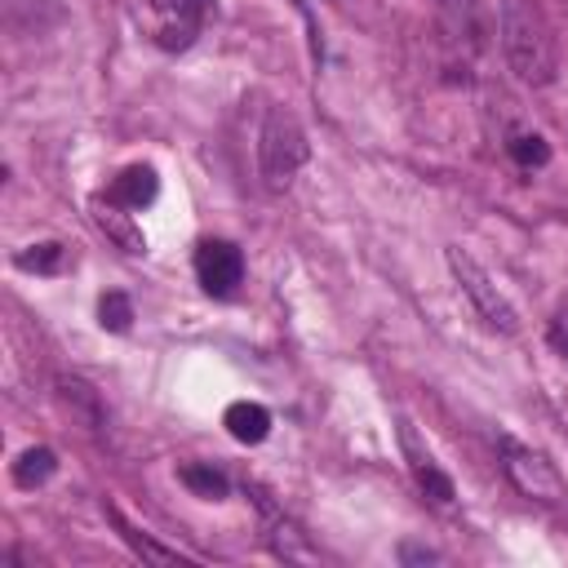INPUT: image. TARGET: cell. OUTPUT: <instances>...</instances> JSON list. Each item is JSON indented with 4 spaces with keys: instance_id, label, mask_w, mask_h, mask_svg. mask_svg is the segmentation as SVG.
Here are the masks:
<instances>
[{
    "instance_id": "obj_1",
    "label": "cell",
    "mask_w": 568,
    "mask_h": 568,
    "mask_svg": "<svg viewBox=\"0 0 568 568\" xmlns=\"http://www.w3.org/2000/svg\"><path fill=\"white\" fill-rule=\"evenodd\" d=\"M497 31H501V53H506L515 80L541 89L559 75L555 31H550L537 0H506L497 13Z\"/></svg>"
},
{
    "instance_id": "obj_2",
    "label": "cell",
    "mask_w": 568,
    "mask_h": 568,
    "mask_svg": "<svg viewBox=\"0 0 568 568\" xmlns=\"http://www.w3.org/2000/svg\"><path fill=\"white\" fill-rule=\"evenodd\" d=\"M311 155V142H306V129L297 124V115L288 106H271L262 129H257V169H262V182L271 191H284L297 169L306 164Z\"/></svg>"
},
{
    "instance_id": "obj_3",
    "label": "cell",
    "mask_w": 568,
    "mask_h": 568,
    "mask_svg": "<svg viewBox=\"0 0 568 568\" xmlns=\"http://www.w3.org/2000/svg\"><path fill=\"white\" fill-rule=\"evenodd\" d=\"M497 448H501V470H506V479H510L528 501H541V506H564V501H568V484H564V475L555 470V462H550L546 453H537V448H528V444H519V439H510V435H501Z\"/></svg>"
},
{
    "instance_id": "obj_4",
    "label": "cell",
    "mask_w": 568,
    "mask_h": 568,
    "mask_svg": "<svg viewBox=\"0 0 568 568\" xmlns=\"http://www.w3.org/2000/svg\"><path fill=\"white\" fill-rule=\"evenodd\" d=\"M444 257H448L453 280L462 284V293H466V297H470V306L479 311V320H484L488 328L506 333V337H510V333H519V315H515L510 297H506V293L493 284V275H488V271H484V266H479V262H475L466 248H457V244H453Z\"/></svg>"
},
{
    "instance_id": "obj_5",
    "label": "cell",
    "mask_w": 568,
    "mask_h": 568,
    "mask_svg": "<svg viewBox=\"0 0 568 568\" xmlns=\"http://www.w3.org/2000/svg\"><path fill=\"white\" fill-rule=\"evenodd\" d=\"M195 275L204 284V293L213 297H231L244 284V253L231 240H204L195 248Z\"/></svg>"
},
{
    "instance_id": "obj_6",
    "label": "cell",
    "mask_w": 568,
    "mask_h": 568,
    "mask_svg": "<svg viewBox=\"0 0 568 568\" xmlns=\"http://www.w3.org/2000/svg\"><path fill=\"white\" fill-rule=\"evenodd\" d=\"M399 444H404V457H408V470H413V479H417L422 497H430L435 506H448V501L457 497V488H453V479L439 470V462L417 444V435H413V426H408V422H399Z\"/></svg>"
},
{
    "instance_id": "obj_7",
    "label": "cell",
    "mask_w": 568,
    "mask_h": 568,
    "mask_svg": "<svg viewBox=\"0 0 568 568\" xmlns=\"http://www.w3.org/2000/svg\"><path fill=\"white\" fill-rule=\"evenodd\" d=\"M155 191H160L155 169H151V164H129V169L111 182V204H120V209H146V204L155 200Z\"/></svg>"
},
{
    "instance_id": "obj_8",
    "label": "cell",
    "mask_w": 568,
    "mask_h": 568,
    "mask_svg": "<svg viewBox=\"0 0 568 568\" xmlns=\"http://www.w3.org/2000/svg\"><path fill=\"white\" fill-rule=\"evenodd\" d=\"M58 399H62V408H67L75 422H84L89 430H102V426H106L102 399H98V390H93L89 382H80V377H58Z\"/></svg>"
},
{
    "instance_id": "obj_9",
    "label": "cell",
    "mask_w": 568,
    "mask_h": 568,
    "mask_svg": "<svg viewBox=\"0 0 568 568\" xmlns=\"http://www.w3.org/2000/svg\"><path fill=\"white\" fill-rule=\"evenodd\" d=\"M222 422H226V430H231L240 444H262V439L271 435V413H266L262 404H253V399H235V404H226Z\"/></svg>"
},
{
    "instance_id": "obj_10",
    "label": "cell",
    "mask_w": 568,
    "mask_h": 568,
    "mask_svg": "<svg viewBox=\"0 0 568 568\" xmlns=\"http://www.w3.org/2000/svg\"><path fill=\"white\" fill-rule=\"evenodd\" d=\"M53 470H58V453L44 448V444H36V448H27V453L13 462V484H18V488H36V484H44Z\"/></svg>"
},
{
    "instance_id": "obj_11",
    "label": "cell",
    "mask_w": 568,
    "mask_h": 568,
    "mask_svg": "<svg viewBox=\"0 0 568 568\" xmlns=\"http://www.w3.org/2000/svg\"><path fill=\"white\" fill-rule=\"evenodd\" d=\"M178 479H182L195 497H209V501H222V497H226V475L213 470V466H204V462H186V466H178Z\"/></svg>"
},
{
    "instance_id": "obj_12",
    "label": "cell",
    "mask_w": 568,
    "mask_h": 568,
    "mask_svg": "<svg viewBox=\"0 0 568 568\" xmlns=\"http://www.w3.org/2000/svg\"><path fill=\"white\" fill-rule=\"evenodd\" d=\"M111 519L120 524V537H124V541H129V546H133V550H138L146 564H182V555H178V550H169V546L151 541L146 532H138V528H133V524H129V519H124L115 506H111Z\"/></svg>"
},
{
    "instance_id": "obj_13",
    "label": "cell",
    "mask_w": 568,
    "mask_h": 568,
    "mask_svg": "<svg viewBox=\"0 0 568 568\" xmlns=\"http://www.w3.org/2000/svg\"><path fill=\"white\" fill-rule=\"evenodd\" d=\"M506 151H510V160H515L519 169H541V164L550 160V142H546L541 133H515V138L506 142Z\"/></svg>"
},
{
    "instance_id": "obj_14",
    "label": "cell",
    "mask_w": 568,
    "mask_h": 568,
    "mask_svg": "<svg viewBox=\"0 0 568 568\" xmlns=\"http://www.w3.org/2000/svg\"><path fill=\"white\" fill-rule=\"evenodd\" d=\"M151 9L169 13L173 22L169 27H182V31H200L204 13H209V0H151Z\"/></svg>"
},
{
    "instance_id": "obj_15",
    "label": "cell",
    "mask_w": 568,
    "mask_h": 568,
    "mask_svg": "<svg viewBox=\"0 0 568 568\" xmlns=\"http://www.w3.org/2000/svg\"><path fill=\"white\" fill-rule=\"evenodd\" d=\"M98 320H102V328H111V333H129V324H133V302H129L120 288H111V293H102V302H98Z\"/></svg>"
},
{
    "instance_id": "obj_16",
    "label": "cell",
    "mask_w": 568,
    "mask_h": 568,
    "mask_svg": "<svg viewBox=\"0 0 568 568\" xmlns=\"http://www.w3.org/2000/svg\"><path fill=\"white\" fill-rule=\"evenodd\" d=\"M13 262H18L22 271H58V266H62V244H53V240L31 244V248H22Z\"/></svg>"
},
{
    "instance_id": "obj_17",
    "label": "cell",
    "mask_w": 568,
    "mask_h": 568,
    "mask_svg": "<svg viewBox=\"0 0 568 568\" xmlns=\"http://www.w3.org/2000/svg\"><path fill=\"white\" fill-rule=\"evenodd\" d=\"M98 222H102V226H106V231H111V235H115V240H120V244H124L129 253H142V235H138V231H133V226L124 222L120 204H111L106 213H98Z\"/></svg>"
},
{
    "instance_id": "obj_18",
    "label": "cell",
    "mask_w": 568,
    "mask_h": 568,
    "mask_svg": "<svg viewBox=\"0 0 568 568\" xmlns=\"http://www.w3.org/2000/svg\"><path fill=\"white\" fill-rule=\"evenodd\" d=\"M399 559H404V564H435L439 555H435L430 546H413V541H404V546H399Z\"/></svg>"
},
{
    "instance_id": "obj_19",
    "label": "cell",
    "mask_w": 568,
    "mask_h": 568,
    "mask_svg": "<svg viewBox=\"0 0 568 568\" xmlns=\"http://www.w3.org/2000/svg\"><path fill=\"white\" fill-rule=\"evenodd\" d=\"M550 342H555V346L568 355V333H564V324H555V328H550Z\"/></svg>"
}]
</instances>
